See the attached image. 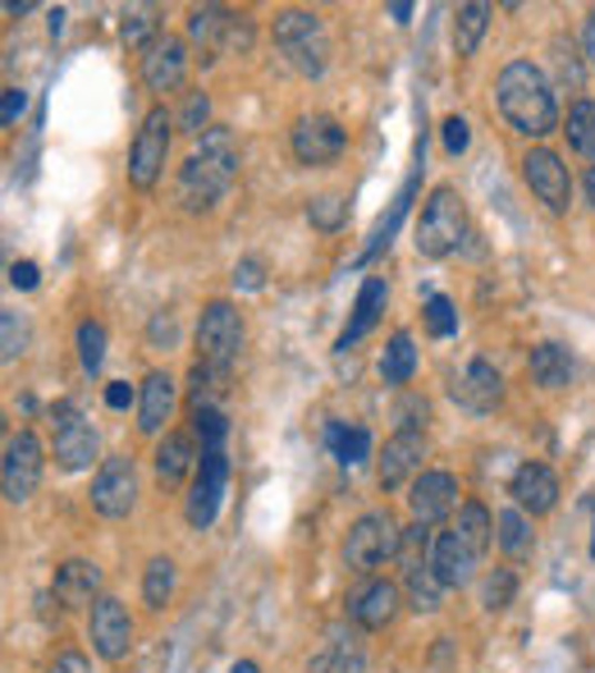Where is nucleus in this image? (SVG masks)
Instances as JSON below:
<instances>
[{"label":"nucleus","instance_id":"052dcab7","mask_svg":"<svg viewBox=\"0 0 595 673\" xmlns=\"http://www.w3.org/2000/svg\"><path fill=\"white\" fill-rule=\"evenodd\" d=\"M32 0H6V14H28Z\"/></svg>","mask_w":595,"mask_h":673},{"label":"nucleus","instance_id":"412c9836","mask_svg":"<svg viewBox=\"0 0 595 673\" xmlns=\"http://www.w3.org/2000/svg\"><path fill=\"white\" fill-rule=\"evenodd\" d=\"M51 591H56V601L64 610H83V605L92 610L101 601V569L92 564V559H64V564L56 569Z\"/></svg>","mask_w":595,"mask_h":673},{"label":"nucleus","instance_id":"0eeeda50","mask_svg":"<svg viewBox=\"0 0 595 673\" xmlns=\"http://www.w3.org/2000/svg\"><path fill=\"white\" fill-rule=\"evenodd\" d=\"M170 129H174V120H170L165 106H152L142 115V129H138V138L129 147V183H133V189L147 193V189H157V183H161L165 161H170Z\"/></svg>","mask_w":595,"mask_h":673},{"label":"nucleus","instance_id":"a19ab883","mask_svg":"<svg viewBox=\"0 0 595 673\" xmlns=\"http://www.w3.org/2000/svg\"><path fill=\"white\" fill-rule=\"evenodd\" d=\"M79 362H83L88 376H97L101 362H105V325L92 321V317L79 321Z\"/></svg>","mask_w":595,"mask_h":673},{"label":"nucleus","instance_id":"9d476101","mask_svg":"<svg viewBox=\"0 0 595 673\" xmlns=\"http://www.w3.org/2000/svg\"><path fill=\"white\" fill-rule=\"evenodd\" d=\"M189 37L206 51V60H215L220 51H248L252 47V23L248 14H234L225 6H198L189 10Z\"/></svg>","mask_w":595,"mask_h":673},{"label":"nucleus","instance_id":"c85d7f7f","mask_svg":"<svg viewBox=\"0 0 595 673\" xmlns=\"http://www.w3.org/2000/svg\"><path fill=\"white\" fill-rule=\"evenodd\" d=\"M307 673H366V651L353 637H330L312 660Z\"/></svg>","mask_w":595,"mask_h":673},{"label":"nucleus","instance_id":"bb28decb","mask_svg":"<svg viewBox=\"0 0 595 673\" xmlns=\"http://www.w3.org/2000/svg\"><path fill=\"white\" fill-rule=\"evenodd\" d=\"M152 463H157V481L170 491V485H179L183 476L193 472V463H198L193 440L183 435V431H165V435H161V444H157V459H152Z\"/></svg>","mask_w":595,"mask_h":673},{"label":"nucleus","instance_id":"e433bc0d","mask_svg":"<svg viewBox=\"0 0 595 673\" xmlns=\"http://www.w3.org/2000/svg\"><path fill=\"white\" fill-rule=\"evenodd\" d=\"M161 10L157 6H129L124 14H120V42L124 47H152L157 37H161V19H157Z\"/></svg>","mask_w":595,"mask_h":673},{"label":"nucleus","instance_id":"5fc2aeb1","mask_svg":"<svg viewBox=\"0 0 595 673\" xmlns=\"http://www.w3.org/2000/svg\"><path fill=\"white\" fill-rule=\"evenodd\" d=\"M28 106V92L23 88H6V101H0V124H14Z\"/></svg>","mask_w":595,"mask_h":673},{"label":"nucleus","instance_id":"c756f323","mask_svg":"<svg viewBox=\"0 0 595 673\" xmlns=\"http://www.w3.org/2000/svg\"><path fill=\"white\" fill-rule=\"evenodd\" d=\"M495 545L508 554V559H527L536 536H532V522L523 509H500L495 513Z\"/></svg>","mask_w":595,"mask_h":673},{"label":"nucleus","instance_id":"4be33fe9","mask_svg":"<svg viewBox=\"0 0 595 673\" xmlns=\"http://www.w3.org/2000/svg\"><path fill=\"white\" fill-rule=\"evenodd\" d=\"M508 495H513L517 509L532 513V518L549 513L554 504H559V476H554L545 463H523L508 481Z\"/></svg>","mask_w":595,"mask_h":673},{"label":"nucleus","instance_id":"2eb2a0df","mask_svg":"<svg viewBox=\"0 0 595 673\" xmlns=\"http://www.w3.org/2000/svg\"><path fill=\"white\" fill-rule=\"evenodd\" d=\"M422 459H426V435L417 426H399L385 449H381V463H376V481L385 485V491H399V485L407 476H422Z\"/></svg>","mask_w":595,"mask_h":673},{"label":"nucleus","instance_id":"2f4dec72","mask_svg":"<svg viewBox=\"0 0 595 673\" xmlns=\"http://www.w3.org/2000/svg\"><path fill=\"white\" fill-rule=\"evenodd\" d=\"M454 532H458L476 554H486V550L495 545V518H491V509H486V504L467 500V504L458 509V518H454Z\"/></svg>","mask_w":595,"mask_h":673},{"label":"nucleus","instance_id":"58836bf2","mask_svg":"<svg viewBox=\"0 0 595 673\" xmlns=\"http://www.w3.org/2000/svg\"><path fill=\"white\" fill-rule=\"evenodd\" d=\"M413 193H417V174H413V179H407V183H403V193L394 198V207H390V215H381V220H376V230H371V243H366V252H362V261H366L371 252H381V248H385V243L394 239V230H399V220L407 215V202H413Z\"/></svg>","mask_w":595,"mask_h":673},{"label":"nucleus","instance_id":"f03ea898","mask_svg":"<svg viewBox=\"0 0 595 673\" xmlns=\"http://www.w3.org/2000/svg\"><path fill=\"white\" fill-rule=\"evenodd\" d=\"M234 174H239V142H234L230 129L211 124L202 133V147L179 165V207L193 211V215L211 211L220 198L230 193Z\"/></svg>","mask_w":595,"mask_h":673},{"label":"nucleus","instance_id":"1a4fd4ad","mask_svg":"<svg viewBox=\"0 0 595 673\" xmlns=\"http://www.w3.org/2000/svg\"><path fill=\"white\" fill-rule=\"evenodd\" d=\"M42 440L32 431H14L6 440V459H0V491L10 504H28L32 491L42 485Z\"/></svg>","mask_w":595,"mask_h":673},{"label":"nucleus","instance_id":"4d7b16f0","mask_svg":"<svg viewBox=\"0 0 595 673\" xmlns=\"http://www.w3.org/2000/svg\"><path fill=\"white\" fill-rule=\"evenodd\" d=\"M582 56L595 69V10H586V23H582Z\"/></svg>","mask_w":595,"mask_h":673},{"label":"nucleus","instance_id":"6ab92c4d","mask_svg":"<svg viewBox=\"0 0 595 673\" xmlns=\"http://www.w3.org/2000/svg\"><path fill=\"white\" fill-rule=\"evenodd\" d=\"M399 605H403V586L390 582V577H371L353 601H349V619L366 632H381L399 619Z\"/></svg>","mask_w":595,"mask_h":673},{"label":"nucleus","instance_id":"de8ad7c7","mask_svg":"<svg viewBox=\"0 0 595 673\" xmlns=\"http://www.w3.org/2000/svg\"><path fill=\"white\" fill-rule=\"evenodd\" d=\"M440 142H444V152H450V157H463L467 142H472V124L463 115H450L440 124Z\"/></svg>","mask_w":595,"mask_h":673},{"label":"nucleus","instance_id":"c9c22d12","mask_svg":"<svg viewBox=\"0 0 595 673\" xmlns=\"http://www.w3.org/2000/svg\"><path fill=\"white\" fill-rule=\"evenodd\" d=\"M564 133H568V147L577 157L595 161V101L582 97L568 106V120H564Z\"/></svg>","mask_w":595,"mask_h":673},{"label":"nucleus","instance_id":"13d9d810","mask_svg":"<svg viewBox=\"0 0 595 673\" xmlns=\"http://www.w3.org/2000/svg\"><path fill=\"white\" fill-rule=\"evenodd\" d=\"M47 32H51V37H60V32H64V10H60V6H56V10H47Z\"/></svg>","mask_w":595,"mask_h":673},{"label":"nucleus","instance_id":"dca6fc26","mask_svg":"<svg viewBox=\"0 0 595 673\" xmlns=\"http://www.w3.org/2000/svg\"><path fill=\"white\" fill-rule=\"evenodd\" d=\"M60 413V426H56V463L64 472H83L92 468V459L101 454V440H97V426L88 418H79L69 403L56 408Z\"/></svg>","mask_w":595,"mask_h":673},{"label":"nucleus","instance_id":"0e129e2a","mask_svg":"<svg viewBox=\"0 0 595 673\" xmlns=\"http://www.w3.org/2000/svg\"><path fill=\"white\" fill-rule=\"evenodd\" d=\"M591 559H595V541H591Z\"/></svg>","mask_w":595,"mask_h":673},{"label":"nucleus","instance_id":"680f3d73","mask_svg":"<svg viewBox=\"0 0 595 673\" xmlns=\"http://www.w3.org/2000/svg\"><path fill=\"white\" fill-rule=\"evenodd\" d=\"M586 198H591V202H595V165H591V170H586Z\"/></svg>","mask_w":595,"mask_h":673},{"label":"nucleus","instance_id":"ddd939ff","mask_svg":"<svg viewBox=\"0 0 595 673\" xmlns=\"http://www.w3.org/2000/svg\"><path fill=\"white\" fill-rule=\"evenodd\" d=\"M225 485H230V459H225V449H220V454H202V459H198V476H193V491H189V504H183L193 532H206L211 522H215L220 500H225Z\"/></svg>","mask_w":595,"mask_h":673},{"label":"nucleus","instance_id":"423d86ee","mask_svg":"<svg viewBox=\"0 0 595 673\" xmlns=\"http://www.w3.org/2000/svg\"><path fill=\"white\" fill-rule=\"evenodd\" d=\"M243 353V317L234 303L215 298V303L202 308L198 317V362L215 366V371H230Z\"/></svg>","mask_w":595,"mask_h":673},{"label":"nucleus","instance_id":"cd10ccee","mask_svg":"<svg viewBox=\"0 0 595 673\" xmlns=\"http://www.w3.org/2000/svg\"><path fill=\"white\" fill-rule=\"evenodd\" d=\"M527 371H532V381H536L541 390H564V385L573 381V358H568L564 344H549V340H545V344L532 349Z\"/></svg>","mask_w":595,"mask_h":673},{"label":"nucleus","instance_id":"7c9ffc66","mask_svg":"<svg viewBox=\"0 0 595 673\" xmlns=\"http://www.w3.org/2000/svg\"><path fill=\"white\" fill-rule=\"evenodd\" d=\"M413 371H417L413 334H407V330H394L390 344H385V353H381V376H385V385H407V381H413Z\"/></svg>","mask_w":595,"mask_h":673},{"label":"nucleus","instance_id":"603ef678","mask_svg":"<svg viewBox=\"0 0 595 673\" xmlns=\"http://www.w3.org/2000/svg\"><path fill=\"white\" fill-rule=\"evenodd\" d=\"M554 64H559V79L564 83H582V69H577V60H573V47H564V42H554Z\"/></svg>","mask_w":595,"mask_h":673},{"label":"nucleus","instance_id":"4468645a","mask_svg":"<svg viewBox=\"0 0 595 673\" xmlns=\"http://www.w3.org/2000/svg\"><path fill=\"white\" fill-rule=\"evenodd\" d=\"M88 637H92L101 660H110V664L129 660V651H133V619H129L124 601L101 595V601L92 605V614H88Z\"/></svg>","mask_w":595,"mask_h":673},{"label":"nucleus","instance_id":"864d4df0","mask_svg":"<svg viewBox=\"0 0 595 673\" xmlns=\"http://www.w3.org/2000/svg\"><path fill=\"white\" fill-rule=\"evenodd\" d=\"M129 403H138V390L129 381H110L105 385V408H115V413H124Z\"/></svg>","mask_w":595,"mask_h":673},{"label":"nucleus","instance_id":"49530a36","mask_svg":"<svg viewBox=\"0 0 595 673\" xmlns=\"http://www.w3.org/2000/svg\"><path fill=\"white\" fill-rule=\"evenodd\" d=\"M211 101H206V92H189V101H183V115H179V124L189 129V133H206L211 124Z\"/></svg>","mask_w":595,"mask_h":673},{"label":"nucleus","instance_id":"f704fd0d","mask_svg":"<svg viewBox=\"0 0 595 673\" xmlns=\"http://www.w3.org/2000/svg\"><path fill=\"white\" fill-rule=\"evenodd\" d=\"M486 28H491V6H481V0L458 6V19H454V47H458V56H476Z\"/></svg>","mask_w":595,"mask_h":673},{"label":"nucleus","instance_id":"f257e3e1","mask_svg":"<svg viewBox=\"0 0 595 673\" xmlns=\"http://www.w3.org/2000/svg\"><path fill=\"white\" fill-rule=\"evenodd\" d=\"M495 101L500 115L523 133V138H545L559 129V101H554V83L545 69L532 60H508L495 79Z\"/></svg>","mask_w":595,"mask_h":673},{"label":"nucleus","instance_id":"e2e57ef3","mask_svg":"<svg viewBox=\"0 0 595 673\" xmlns=\"http://www.w3.org/2000/svg\"><path fill=\"white\" fill-rule=\"evenodd\" d=\"M230 673H256V664H252V660H239V664H234Z\"/></svg>","mask_w":595,"mask_h":673},{"label":"nucleus","instance_id":"f8f14e48","mask_svg":"<svg viewBox=\"0 0 595 673\" xmlns=\"http://www.w3.org/2000/svg\"><path fill=\"white\" fill-rule=\"evenodd\" d=\"M523 179L527 189L545 202V211L564 215L573 207V179H568V165L559 152H549V147H532V152L523 157Z\"/></svg>","mask_w":595,"mask_h":673},{"label":"nucleus","instance_id":"79ce46f5","mask_svg":"<svg viewBox=\"0 0 595 673\" xmlns=\"http://www.w3.org/2000/svg\"><path fill=\"white\" fill-rule=\"evenodd\" d=\"M513 595H517V573H513V569H495L486 582H481V605H486L491 614L508 610Z\"/></svg>","mask_w":595,"mask_h":673},{"label":"nucleus","instance_id":"393cba45","mask_svg":"<svg viewBox=\"0 0 595 673\" xmlns=\"http://www.w3.org/2000/svg\"><path fill=\"white\" fill-rule=\"evenodd\" d=\"M385 298H390V284L381 280V275H371L362 289H357V303H353V317H349V325H344V334H340V353H349L362 334L381 321V312H385Z\"/></svg>","mask_w":595,"mask_h":673},{"label":"nucleus","instance_id":"6e6552de","mask_svg":"<svg viewBox=\"0 0 595 673\" xmlns=\"http://www.w3.org/2000/svg\"><path fill=\"white\" fill-rule=\"evenodd\" d=\"M289 147H293V161L298 165H334L344 157V147H349V133L344 124L334 120V115H321V110H312V115H298L293 129H289Z\"/></svg>","mask_w":595,"mask_h":673},{"label":"nucleus","instance_id":"20e7f679","mask_svg":"<svg viewBox=\"0 0 595 673\" xmlns=\"http://www.w3.org/2000/svg\"><path fill=\"white\" fill-rule=\"evenodd\" d=\"M467 239V207L458 198V189H450V183H440V189H431L422 215H417V230H413V243L422 257L440 261V257H454Z\"/></svg>","mask_w":595,"mask_h":673},{"label":"nucleus","instance_id":"bf43d9fd","mask_svg":"<svg viewBox=\"0 0 595 673\" xmlns=\"http://www.w3.org/2000/svg\"><path fill=\"white\" fill-rule=\"evenodd\" d=\"M390 19H394V23H407V19H413V6H407V0H394V6H390Z\"/></svg>","mask_w":595,"mask_h":673},{"label":"nucleus","instance_id":"3c124183","mask_svg":"<svg viewBox=\"0 0 595 673\" xmlns=\"http://www.w3.org/2000/svg\"><path fill=\"white\" fill-rule=\"evenodd\" d=\"M47 673H92V660L83 651H60Z\"/></svg>","mask_w":595,"mask_h":673},{"label":"nucleus","instance_id":"9b49d317","mask_svg":"<svg viewBox=\"0 0 595 673\" xmlns=\"http://www.w3.org/2000/svg\"><path fill=\"white\" fill-rule=\"evenodd\" d=\"M138 504V468L129 454H110L101 459L92 476V509L101 518H129Z\"/></svg>","mask_w":595,"mask_h":673},{"label":"nucleus","instance_id":"a211bd4d","mask_svg":"<svg viewBox=\"0 0 595 673\" xmlns=\"http://www.w3.org/2000/svg\"><path fill=\"white\" fill-rule=\"evenodd\" d=\"M481 559H486V554H476L454 528L435 532V541H431V569H435V577L450 586V591H454V586H467V582L476 577Z\"/></svg>","mask_w":595,"mask_h":673},{"label":"nucleus","instance_id":"a878e982","mask_svg":"<svg viewBox=\"0 0 595 673\" xmlns=\"http://www.w3.org/2000/svg\"><path fill=\"white\" fill-rule=\"evenodd\" d=\"M444 586L431 569V559H413V564H403V605L417 610V614H435L444 605Z\"/></svg>","mask_w":595,"mask_h":673},{"label":"nucleus","instance_id":"c03bdc74","mask_svg":"<svg viewBox=\"0 0 595 673\" xmlns=\"http://www.w3.org/2000/svg\"><path fill=\"white\" fill-rule=\"evenodd\" d=\"M426 330L435 334V340H450V334H458V312L444 293H431L426 298Z\"/></svg>","mask_w":595,"mask_h":673},{"label":"nucleus","instance_id":"6e6d98bb","mask_svg":"<svg viewBox=\"0 0 595 673\" xmlns=\"http://www.w3.org/2000/svg\"><path fill=\"white\" fill-rule=\"evenodd\" d=\"M37 280H42V271H37L32 261H14V267H10V284L14 289H37Z\"/></svg>","mask_w":595,"mask_h":673},{"label":"nucleus","instance_id":"09e8293b","mask_svg":"<svg viewBox=\"0 0 595 673\" xmlns=\"http://www.w3.org/2000/svg\"><path fill=\"white\" fill-rule=\"evenodd\" d=\"M262 284H266L262 257H243L239 267H234V289H262Z\"/></svg>","mask_w":595,"mask_h":673},{"label":"nucleus","instance_id":"72a5a7b5","mask_svg":"<svg viewBox=\"0 0 595 673\" xmlns=\"http://www.w3.org/2000/svg\"><path fill=\"white\" fill-rule=\"evenodd\" d=\"M174 577H179V569H174L170 554H157L152 564L142 569V601H147V610H165V605H170Z\"/></svg>","mask_w":595,"mask_h":673},{"label":"nucleus","instance_id":"aec40b11","mask_svg":"<svg viewBox=\"0 0 595 673\" xmlns=\"http://www.w3.org/2000/svg\"><path fill=\"white\" fill-rule=\"evenodd\" d=\"M458 504V476L454 472H422L413 481V491H407V509H413V518L422 522V528H431V522H440L444 513H454Z\"/></svg>","mask_w":595,"mask_h":673},{"label":"nucleus","instance_id":"8fccbe9b","mask_svg":"<svg viewBox=\"0 0 595 673\" xmlns=\"http://www.w3.org/2000/svg\"><path fill=\"white\" fill-rule=\"evenodd\" d=\"M147 340H152L157 349H161V344L170 349V344L179 340V325H174V312H157V317H152V325H147Z\"/></svg>","mask_w":595,"mask_h":673},{"label":"nucleus","instance_id":"473e14b6","mask_svg":"<svg viewBox=\"0 0 595 673\" xmlns=\"http://www.w3.org/2000/svg\"><path fill=\"white\" fill-rule=\"evenodd\" d=\"M325 444H330V454L340 459L344 468H357V463L371 454V431H366V426L330 422V426H325Z\"/></svg>","mask_w":595,"mask_h":673},{"label":"nucleus","instance_id":"a18cd8bd","mask_svg":"<svg viewBox=\"0 0 595 673\" xmlns=\"http://www.w3.org/2000/svg\"><path fill=\"white\" fill-rule=\"evenodd\" d=\"M23 349H28V325H23V317H19V312H0V358L14 362V358H23Z\"/></svg>","mask_w":595,"mask_h":673},{"label":"nucleus","instance_id":"39448f33","mask_svg":"<svg viewBox=\"0 0 595 673\" xmlns=\"http://www.w3.org/2000/svg\"><path fill=\"white\" fill-rule=\"evenodd\" d=\"M403 550V528L394 522L390 509H376V513H362L349 536H344V564L353 573H371V569H381L385 559H399Z\"/></svg>","mask_w":595,"mask_h":673},{"label":"nucleus","instance_id":"ea45409f","mask_svg":"<svg viewBox=\"0 0 595 673\" xmlns=\"http://www.w3.org/2000/svg\"><path fill=\"white\" fill-rule=\"evenodd\" d=\"M193 435L202 444V454H220L230 440V418L220 408H202V413H193Z\"/></svg>","mask_w":595,"mask_h":673},{"label":"nucleus","instance_id":"f3484780","mask_svg":"<svg viewBox=\"0 0 595 673\" xmlns=\"http://www.w3.org/2000/svg\"><path fill=\"white\" fill-rule=\"evenodd\" d=\"M183 79H189V47H183V37L165 32L142 51V83L152 92H174Z\"/></svg>","mask_w":595,"mask_h":673},{"label":"nucleus","instance_id":"37998d69","mask_svg":"<svg viewBox=\"0 0 595 673\" xmlns=\"http://www.w3.org/2000/svg\"><path fill=\"white\" fill-rule=\"evenodd\" d=\"M344 215H349V202H344V198H334V193H321V198H312V202H307V220L316 224V230H325V234L340 230Z\"/></svg>","mask_w":595,"mask_h":673},{"label":"nucleus","instance_id":"b1692460","mask_svg":"<svg viewBox=\"0 0 595 673\" xmlns=\"http://www.w3.org/2000/svg\"><path fill=\"white\" fill-rule=\"evenodd\" d=\"M500 371L486 362V358H472L467 362V371L458 376V385H454V399L463 403V408H472V413H491V408L500 403Z\"/></svg>","mask_w":595,"mask_h":673},{"label":"nucleus","instance_id":"4c0bfd02","mask_svg":"<svg viewBox=\"0 0 595 673\" xmlns=\"http://www.w3.org/2000/svg\"><path fill=\"white\" fill-rule=\"evenodd\" d=\"M225 381H230V371H215V366L193 362V371H189V413L215 408V399L225 394Z\"/></svg>","mask_w":595,"mask_h":673},{"label":"nucleus","instance_id":"7ed1b4c3","mask_svg":"<svg viewBox=\"0 0 595 673\" xmlns=\"http://www.w3.org/2000/svg\"><path fill=\"white\" fill-rule=\"evenodd\" d=\"M271 37H275L280 56L289 60V69L303 73V79H321V73L330 69V32H325L321 14H312V10H280Z\"/></svg>","mask_w":595,"mask_h":673},{"label":"nucleus","instance_id":"5701e85b","mask_svg":"<svg viewBox=\"0 0 595 673\" xmlns=\"http://www.w3.org/2000/svg\"><path fill=\"white\" fill-rule=\"evenodd\" d=\"M170 413H174V376L170 371H147V381L138 385V431L161 435Z\"/></svg>","mask_w":595,"mask_h":673}]
</instances>
